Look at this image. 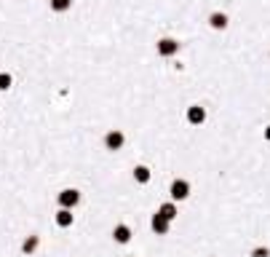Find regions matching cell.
Segmentation results:
<instances>
[{"instance_id": "1", "label": "cell", "mask_w": 270, "mask_h": 257, "mask_svg": "<svg viewBox=\"0 0 270 257\" xmlns=\"http://www.w3.org/2000/svg\"><path fill=\"white\" fill-rule=\"evenodd\" d=\"M57 201H59V209H75L80 204V190L75 188H64L62 193L57 196Z\"/></svg>"}, {"instance_id": "2", "label": "cell", "mask_w": 270, "mask_h": 257, "mask_svg": "<svg viewBox=\"0 0 270 257\" xmlns=\"http://www.w3.org/2000/svg\"><path fill=\"white\" fill-rule=\"evenodd\" d=\"M123 145H126V134L120 129H110L107 134H105V148L110 150V153H118Z\"/></svg>"}, {"instance_id": "3", "label": "cell", "mask_w": 270, "mask_h": 257, "mask_svg": "<svg viewBox=\"0 0 270 257\" xmlns=\"http://www.w3.org/2000/svg\"><path fill=\"white\" fill-rule=\"evenodd\" d=\"M169 196H171V201H185L190 196V182L188 179H174L169 188Z\"/></svg>"}, {"instance_id": "4", "label": "cell", "mask_w": 270, "mask_h": 257, "mask_svg": "<svg viewBox=\"0 0 270 257\" xmlns=\"http://www.w3.org/2000/svg\"><path fill=\"white\" fill-rule=\"evenodd\" d=\"M203 121H206V107H201V104H190V107H188V123H190V126H201Z\"/></svg>"}, {"instance_id": "5", "label": "cell", "mask_w": 270, "mask_h": 257, "mask_svg": "<svg viewBox=\"0 0 270 257\" xmlns=\"http://www.w3.org/2000/svg\"><path fill=\"white\" fill-rule=\"evenodd\" d=\"M158 54H161V56L179 54V43H176L174 38H163V41H158Z\"/></svg>"}, {"instance_id": "6", "label": "cell", "mask_w": 270, "mask_h": 257, "mask_svg": "<svg viewBox=\"0 0 270 257\" xmlns=\"http://www.w3.org/2000/svg\"><path fill=\"white\" fill-rule=\"evenodd\" d=\"M113 239H115V244H128L131 241V228H128L126 223H118L113 228Z\"/></svg>"}, {"instance_id": "7", "label": "cell", "mask_w": 270, "mask_h": 257, "mask_svg": "<svg viewBox=\"0 0 270 257\" xmlns=\"http://www.w3.org/2000/svg\"><path fill=\"white\" fill-rule=\"evenodd\" d=\"M150 225H153V231L158 233V236H166V233H169V228H171V223L169 220H166V217H161V214H153V220H150Z\"/></svg>"}, {"instance_id": "8", "label": "cell", "mask_w": 270, "mask_h": 257, "mask_svg": "<svg viewBox=\"0 0 270 257\" xmlns=\"http://www.w3.org/2000/svg\"><path fill=\"white\" fill-rule=\"evenodd\" d=\"M158 214H161V217H166V220H174V217L176 214H179V209H176V201H166V204H161V206H158Z\"/></svg>"}, {"instance_id": "9", "label": "cell", "mask_w": 270, "mask_h": 257, "mask_svg": "<svg viewBox=\"0 0 270 257\" xmlns=\"http://www.w3.org/2000/svg\"><path fill=\"white\" fill-rule=\"evenodd\" d=\"M209 24L214 27V30H225L228 27V14H219V11H214L209 16Z\"/></svg>"}, {"instance_id": "10", "label": "cell", "mask_w": 270, "mask_h": 257, "mask_svg": "<svg viewBox=\"0 0 270 257\" xmlns=\"http://www.w3.org/2000/svg\"><path fill=\"white\" fill-rule=\"evenodd\" d=\"M134 179H137L139 185H147V182H150V169L142 166V164L134 166Z\"/></svg>"}, {"instance_id": "11", "label": "cell", "mask_w": 270, "mask_h": 257, "mask_svg": "<svg viewBox=\"0 0 270 257\" xmlns=\"http://www.w3.org/2000/svg\"><path fill=\"white\" fill-rule=\"evenodd\" d=\"M57 225L59 228H70L72 225V209H59L57 212Z\"/></svg>"}, {"instance_id": "12", "label": "cell", "mask_w": 270, "mask_h": 257, "mask_svg": "<svg viewBox=\"0 0 270 257\" xmlns=\"http://www.w3.org/2000/svg\"><path fill=\"white\" fill-rule=\"evenodd\" d=\"M38 244H40L38 236H30V239H24V244H22V252H24V254H32L35 249H38Z\"/></svg>"}, {"instance_id": "13", "label": "cell", "mask_w": 270, "mask_h": 257, "mask_svg": "<svg viewBox=\"0 0 270 257\" xmlns=\"http://www.w3.org/2000/svg\"><path fill=\"white\" fill-rule=\"evenodd\" d=\"M70 6H72V0H51V11H57V14L67 11Z\"/></svg>"}, {"instance_id": "14", "label": "cell", "mask_w": 270, "mask_h": 257, "mask_svg": "<svg viewBox=\"0 0 270 257\" xmlns=\"http://www.w3.org/2000/svg\"><path fill=\"white\" fill-rule=\"evenodd\" d=\"M8 89H11V75L0 72V91H8Z\"/></svg>"}, {"instance_id": "15", "label": "cell", "mask_w": 270, "mask_h": 257, "mask_svg": "<svg viewBox=\"0 0 270 257\" xmlns=\"http://www.w3.org/2000/svg\"><path fill=\"white\" fill-rule=\"evenodd\" d=\"M265 139L270 142V126H265Z\"/></svg>"}]
</instances>
